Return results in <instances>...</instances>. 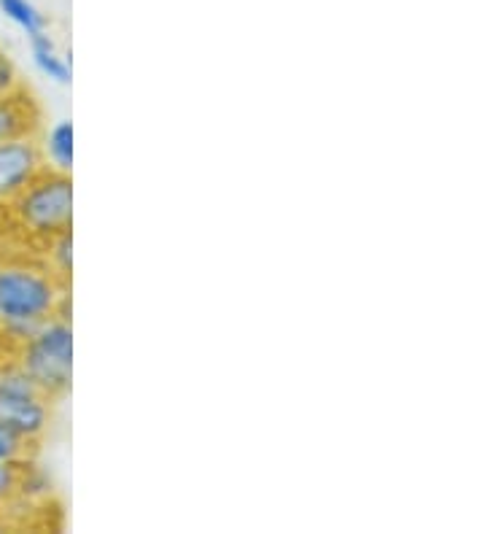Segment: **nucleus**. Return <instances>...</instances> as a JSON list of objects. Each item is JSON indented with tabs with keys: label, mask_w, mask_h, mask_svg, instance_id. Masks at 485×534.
<instances>
[{
	"label": "nucleus",
	"mask_w": 485,
	"mask_h": 534,
	"mask_svg": "<svg viewBox=\"0 0 485 534\" xmlns=\"http://www.w3.org/2000/svg\"><path fill=\"white\" fill-rule=\"evenodd\" d=\"M68 297V284L49 273V267L0 265V324L49 321Z\"/></svg>",
	"instance_id": "f257e3e1"
},
{
	"label": "nucleus",
	"mask_w": 485,
	"mask_h": 534,
	"mask_svg": "<svg viewBox=\"0 0 485 534\" xmlns=\"http://www.w3.org/2000/svg\"><path fill=\"white\" fill-rule=\"evenodd\" d=\"M17 365L25 370L44 397L60 400L73 383L71 319L52 316L17 348Z\"/></svg>",
	"instance_id": "f03ea898"
},
{
	"label": "nucleus",
	"mask_w": 485,
	"mask_h": 534,
	"mask_svg": "<svg viewBox=\"0 0 485 534\" xmlns=\"http://www.w3.org/2000/svg\"><path fill=\"white\" fill-rule=\"evenodd\" d=\"M9 208L19 227L36 238L52 241L73 222V181L71 173L44 168L14 200Z\"/></svg>",
	"instance_id": "7ed1b4c3"
},
{
	"label": "nucleus",
	"mask_w": 485,
	"mask_h": 534,
	"mask_svg": "<svg viewBox=\"0 0 485 534\" xmlns=\"http://www.w3.org/2000/svg\"><path fill=\"white\" fill-rule=\"evenodd\" d=\"M46 165L38 135H22L0 143V203H9Z\"/></svg>",
	"instance_id": "20e7f679"
},
{
	"label": "nucleus",
	"mask_w": 485,
	"mask_h": 534,
	"mask_svg": "<svg viewBox=\"0 0 485 534\" xmlns=\"http://www.w3.org/2000/svg\"><path fill=\"white\" fill-rule=\"evenodd\" d=\"M52 421V400L44 394L0 392V424L17 429L19 435L41 440Z\"/></svg>",
	"instance_id": "39448f33"
},
{
	"label": "nucleus",
	"mask_w": 485,
	"mask_h": 534,
	"mask_svg": "<svg viewBox=\"0 0 485 534\" xmlns=\"http://www.w3.org/2000/svg\"><path fill=\"white\" fill-rule=\"evenodd\" d=\"M38 133H41V108L25 87L0 98V143Z\"/></svg>",
	"instance_id": "423d86ee"
},
{
	"label": "nucleus",
	"mask_w": 485,
	"mask_h": 534,
	"mask_svg": "<svg viewBox=\"0 0 485 534\" xmlns=\"http://www.w3.org/2000/svg\"><path fill=\"white\" fill-rule=\"evenodd\" d=\"M41 149H44L46 165L52 170H60V173H71L73 170V122L62 119L57 125L44 135L41 141Z\"/></svg>",
	"instance_id": "0eeeda50"
},
{
	"label": "nucleus",
	"mask_w": 485,
	"mask_h": 534,
	"mask_svg": "<svg viewBox=\"0 0 485 534\" xmlns=\"http://www.w3.org/2000/svg\"><path fill=\"white\" fill-rule=\"evenodd\" d=\"M30 49H33V60L44 76H49L57 84H71V63L57 54V46H54L52 38L46 36V30L30 36Z\"/></svg>",
	"instance_id": "6e6552de"
},
{
	"label": "nucleus",
	"mask_w": 485,
	"mask_h": 534,
	"mask_svg": "<svg viewBox=\"0 0 485 534\" xmlns=\"http://www.w3.org/2000/svg\"><path fill=\"white\" fill-rule=\"evenodd\" d=\"M38 443L41 440H30V437L19 435L17 429L0 424V462H27V459H36Z\"/></svg>",
	"instance_id": "1a4fd4ad"
},
{
	"label": "nucleus",
	"mask_w": 485,
	"mask_h": 534,
	"mask_svg": "<svg viewBox=\"0 0 485 534\" xmlns=\"http://www.w3.org/2000/svg\"><path fill=\"white\" fill-rule=\"evenodd\" d=\"M49 265L52 273L60 278L62 284H71L73 273V232L62 230L49 241Z\"/></svg>",
	"instance_id": "9d476101"
},
{
	"label": "nucleus",
	"mask_w": 485,
	"mask_h": 534,
	"mask_svg": "<svg viewBox=\"0 0 485 534\" xmlns=\"http://www.w3.org/2000/svg\"><path fill=\"white\" fill-rule=\"evenodd\" d=\"M0 11L9 19H14L27 36H36V33L46 30V17L30 0H0Z\"/></svg>",
	"instance_id": "9b49d317"
},
{
	"label": "nucleus",
	"mask_w": 485,
	"mask_h": 534,
	"mask_svg": "<svg viewBox=\"0 0 485 534\" xmlns=\"http://www.w3.org/2000/svg\"><path fill=\"white\" fill-rule=\"evenodd\" d=\"M30 462V459H27ZM25 462H0V505L19 497V478Z\"/></svg>",
	"instance_id": "f8f14e48"
},
{
	"label": "nucleus",
	"mask_w": 485,
	"mask_h": 534,
	"mask_svg": "<svg viewBox=\"0 0 485 534\" xmlns=\"http://www.w3.org/2000/svg\"><path fill=\"white\" fill-rule=\"evenodd\" d=\"M19 87H22V84H19L17 65H14V60H11L9 54L0 52V98H6L11 92H17Z\"/></svg>",
	"instance_id": "ddd939ff"
}]
</instances>
